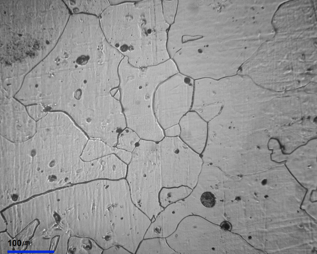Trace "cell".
Here are the masks:
<instances>
[{
  "label": "cell",
  "instance_id": "52a82bcc",
  "mask_svg": "<svg viewBox=\"0 0 317 254\" xmlns=\"http://www.w3.org/2000/svg\"><path fill=\"white\" fill-rule=\"evenodd\" d=\"M71 9L74 14H85L99 17L111 5L107 0H70Z\"/></svg>",
  "mask_w": 317,
  "mask_h": 254
},
{
  "label": "cell",
  "instance_id": "8fae6325",
  "mask_svg": "<svg viewBox=\"0 0 317 254\" xmlns=\"http://www.w3.org/2000/svg\"><path fill=\"white\" fill-rule=\"evenodd\" d=\"M26 106L28 114L36 121L42 119L48 112L43 106L40 105H32Z\"/></svg>",
  "mask_w": 317,
  "mask_h": 254
},
{
  "label": "cell",
  "instance_id": "9c48e42d",
  "mask_svg": "<svg viewBox=\"0 0 317 254\" xmlns=\"http://www.w3.org/2000/svg\"><path fill=\"white\" fill-rule=\"evenodd\" d=\"M190 192V188L185 186L163 187L159 194V202L165 208L168 205L185 198Z\"/></svg>",
  "mask_w": 317,
  "mask_h": 254
},
{
  "label": "cell",
  "instance_id": "30bf717a",
  "mask_svg": "<svg viewBox=\"0 0 317 254\" xmlns=\"http://www.w3.org/2000/svg\"><path fill=\"white\" fill-rule=\"evenodd\" d=\"M140 141V137L135 131L129 128L126 129L119 136L117 147L131 152Z\"/></svg>",
  "mask_w": 317,
  "mask_h": 254
},
{
  "label": "cell",
  "instance_id": "5b68a950",
  "mask_svg": "<svg viewBox=\"0 0 317 254\" xmlns=\"http://www.w3.org/2000/svg\"><path fill=\"white\" fill-rule=\"evenodd\" d=\"M180 138L189 146L201 154L208 136L207 123L195 111L190 110L180 120Z\"/></svg>",
  "mask_w": 317,
  "mask_h": 254
},
{
  "label": "cell",
  "instance_id": "5bb4252c",
  "mask_svg": "<svg viewBox=\"0 0 317 254\" xmlns=\"http://www.w3.org/2000/svg\"><path fill=\"white\" fill-rule=\"evenodd\" d=\"M164 135L167 137L179 136L180 133V128L179 124L172 126L164 131Z\"/></svg>",
  "mask_w": 317,
  "mask_h": 254
},
{
  "label": "cell",
  "instance_id": "8992f818",
  "mask_svg": "<svg viewBox=\"0 0 317 254\" xmlns=\"http://www.w3.org/2000/svg\"><path fill=\"white\" fill-rule=\"evenodd\" d=\"M117 148L97 139L88 140L81 156L85 161H90L111 154H115Z\"/></svg>",
  "mask_w": 317,
  "mask_h": 254
},
{
  "label": "cell",
  "instance_id": "ba28073f",
  "mask_svg": "<svg viewBox=\"0 0 317 254\" xmlns=\"http://www.w3.org/2000/svg\"><path fill=\"white\" fill-rule=\"evenodd\" d=\"M136 254H177L169 246L166 238L143 239L137 248Z\"/></svg>",
  "mask_w": 317,
  "mask_h": 254
},
{
  "label": "cell",
  "instance_id": "4fadbf2b",
  "mask_svg": "<svg viewBox=\"0 0 317 254\" xmlns=\"http://www.w3.org/2000/svg\"><path fill=\"white\" fill-rule=\"evenodd\" d=\"M115 155L127 164H129L132 157V154L131 152L117 148Z\"/></svg>",
  "mask_w": 317,
  "mask_h": 254
},
{
  "label": "cell",
  "instance_id": "277c9868",
  "mask_svg": "<svg viewBox=\"0 0 317 254\" xmlns=\"http://www.w3.org/2000/svg\"><path fill=\"white\" fill-rule=\"evenodd\" d=\"M194 80L178 73L160 84L154 97L155 117L163 129L178 124L191 109Z\"/></svg>",
  "mask_w": 317,
  "mask_h": 254
},
{
  "label": "cell",
  "instance_id": "2e32d148",
  "mask_svg": "<svg viewBox=\"0 0 317 254\" xmlns=\"http://www.w3.org/2000/svg\"><path fill=\"white\" fill-rule=\"evenodd\" d=\"M285 163L284 164V166H285V167H286V168L287 169V170H288V171L290 173V174H291V175H292V176H293V178H294L295 179V180H296L297 181V183H298L299 184V185H301V186H302V187H303V188H304L305 189H306V190H307V189L305 187H304V186H303V185H302V184H301V183H300V182H299V181H298V180H297V179L296 178V177H295V176H294V175H293V174L292 173V172H291V171H290V170H289V168H288V167H287V166H286V164H285Z\"/></svg>",
  "mask_w": 317,
  "mask_h": 254
},
{
  "label": "cell",
  "instance_id": "e0dca14e",
  "mask_svg": "<svg viewBox=\"0 0 317 254\" xmlns=\"http://www.w3.org/2000/svg\"><path fill=\"white\" fill-rule=\"evenodd\" d=\"M95 208V204H93V208H92V210L93 211L94 210Z\"/></svg>",
  "mask_w": 317,
  "mask_h": 254
},
{
  "label": "cell",
  "instance_id": "7a4b0ae2",
  "mask_svg": "<svg viewBox=\"0 0 317 254\" xmlns=\"http://www.w3.org/2000/svg\"><path fill=\"white\" fill-rule=\"evenodd\" d=\"M127 172L132 202L153 221L164 209L159 199L162 187L158 144L140 140L132 152Z\"/></svg>",
  "mask_w": 317,
  "mask_h": 254
},
{
  "label": "cell",
  "instance_id": "9a60e30c",
  "mask_svg": "<svg viewBox=\"0 0 317 254\" xmlns=\"http://www.w3.org/2000/svg\"><path fill=\"white\" fill-rule=\"evenodd\" d=\"M222 228L224 230H229L231 228V225L228 221H224L222 222L220 225Z\"/></svg>",
  "mask_w": 317,
  "mask_h": 254
},
{
  "label": "cell",
  "instance_id": "3957f363",
  "mask_svg": "<svg viewBox=\"0 0 317 254\" xmlns=\"http://www.w3.org/2000/svg\"><path fill=\"white\" fill-rule=\"evenodd\" d=\"M158 144L162 187L196 185L203 163L201 155L178 136L166 137Z\"/></svg>",
  "mask_w": 317,
  "mask_h": 254
},
{
  "label": "cell",
  "instance_id": "6da1fadb",
  "mask_svg": "<svg viewBox=\"0 0 317 254\" xmlns=\"http://www.w3.org/2000/svg\"><path fill=\"white\" fill-rule=\"evenodd\" d=\"M121 65L128 127L142 140L160 141L165 135L154 115V97L160 84L179 73L175 64L170 60L154 66L137 68L126 60Z\"/></svg>",
  "mask_w": 317,
  "mask_h": 254
},
{
  "label": "cell",
  "instance_id": "7c38bea8",
  "mask_svg": "<svg viewBox=\"0 0 317 254\" xmlns=\"http://www.w3.org/2000/svg\"><path fill=\"white\" fill-rule=\"evenodd\" d=\"M216 198L212 193L210 191L204 192L201 195L200 201L202 204L205 207L211 208L215 205Z\"/></svg>",
  "mask_w": 317,
  "mask_h": 254
}]
</instances>
